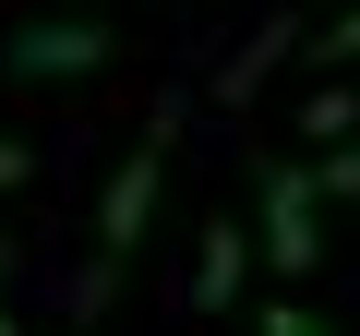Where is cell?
<instances>
[{
	"instance_id": "cell-1",
	"label": "cell",
	"mask_w": 360,
	"mask_h": 336,
	"mask_svg": "<svg viewBox=\"0 0 360 336\" xmlns=\"http://www.w3.org/2000/svg\"><path fill=\"white\" fill-rule=\"evenodd\" d=\"M156 181H168V132H144L132 168L96 193V252H108V264H132V240H144V217H156Z\"/></svg>"
},
{
	"instance_id": "cell-2",
	"label": "cell",
	"mask_w": 360,
	"mask_h": 336,
	"mask_svg": "<svg viewBox=\"0 0 360 336\" xmlns=\"http://www.w3.org/2000/svg\"><path fill=\"white\" fill-rule=\"evenodd\" d=\"M264 252L300 276V264H324V193L300 181V168H264Z\"/></svg>"
},
{
	"instance_id": "cell-3",
	"label": "cell",
	"mask_w": 360,
	"mask_h": 336,
	"mask_svg": "<svg viewBox=\"0 0 360 336\" xmlns=\"http://www.w3.org/2000/svg\"><path fill=\"white\" fill-rule=\"evenodd\" d=\"M96 60H108V37H96L84 13H49V25L13 37V72H37V84H72V72H96Z\"/></svg>"
},
{
	"instance_id": "cell-4",
	"label": "cell",
	"mask_w": 360,
	"mask_h": 336,
	"mask_svg": "<svg viewBox=\"0 0 360 336\" xmlns=\"http://www.w3.org/2000/svg\"><path fill=\"white\" fill-rule=\"evenodd\" d=\"M240 264H252V240L217 217V228H205V252H193V300H205V312H229V300H240Z\"/></svg>"
},
{
	"instance_id": "cell-5",
	"label": "cell",
	"mask_w": 360,
	"mask_h": 336,
	"mask_svg": "<svg viewBox=\"0 0 360 336\" xmlns=\"http://www.w3.org/2000/svg\"><path fill=\"white\" fill-rule=\"evenodd\" d=\"M300 132H312V144H348V132H360V96H336V84H324V96L300 108Z\"/></svg>"
},
{
	"instance_id": "cell-6",
	"label": "cell",
	"mask_w": 360,
	"mask_h": 336,
	"mask_svg": "<svg viewBox=\"0 0 360 336\" xmlns=\"http://www.w3.org/2000/svg\"><path fill=\"white\" fill-rule=\"evenodd\" d=\"M312 60H324V72H336V60H360V0H336V25L312 37Z\"/></svg>"
},
{
	"instance_id": "cell-7",
	"label": "cell",
	"mask_w": 360,
	"mask_h": 336,
	"mask_svg": "<svg viewBox=\"0 0 360 336\" xmlns=\"http://www.w3.org/2000/svg\"><path fill=\"white\" fill-rule=\"evenodd\" d=\"M324 193H360V144H336V168H324Z\"/></svg>"
},
{
	"instance_id": "cell-8",
	"label": "cell",
	"mask_w": 360,
	"mask_h": 336,
	"mask_svg": "<svg viewBox=\"0 0 360 336\" xmlns=\"http://www.w3.org/2000/svg\"><path fill=\"white\" fill-rule=\"evenodd\" d=\"M0 181H37V156H25V144H13V132H0Z\"/></svg>"
},
{
	"instance_id": "cell-9",
	"label": "cell",
	"mask_w": 360,
	"mask_h": 336,
	"mask_svg": "<svg viewBox=\"0 0 360 336\" xmlns=\"http://www.w3.org/2000/svg\"><path fill=\"white\" fill-rule=\"evenodd\" d=\"M0 336H13V312H0Z\"/></svg>"
}]
</instances>
